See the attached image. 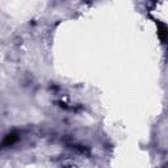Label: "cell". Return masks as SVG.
Wrapping results in <instances>:
<instances>
[{
  "mask_svg": "<svg viewBox=\"0 0 168 168\" xmlns=\"http://www.w3.org/2000/svg\"><path fill=\"white\" fill-rule=\"evenodd\" d=\"M158 26L160 28L159 29V36H160V40L166 42V33H167V26L164 24H161V22H158Z\"/></svg>",
  "mask_w": 168,
  "mask_h": 168,
  "instance_id": "1",
  "label": "cell"
}]
</instances>
